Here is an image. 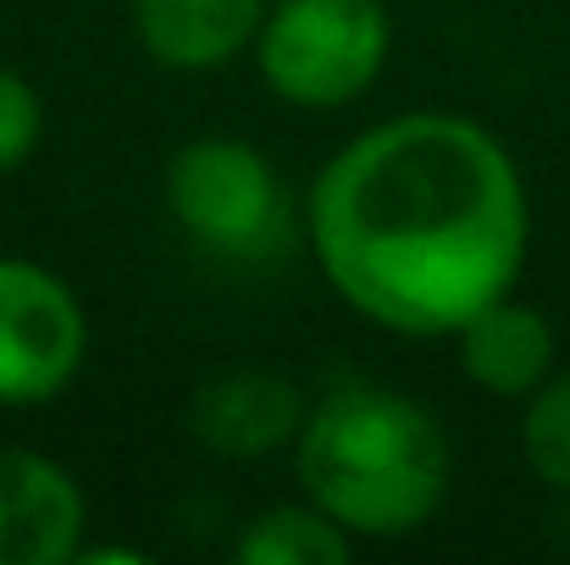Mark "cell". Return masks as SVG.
<instances>
[{"instance_id": "obj_1", "label": "cell", "mask_w": 570, "mask_h": 565, "mask_svg": "<svg viewBox=\"0 0 570 565\" xmlns=\"http://www.w3.org/2000/svg\"><path fill=\"white\" fill-rule=\"evenodd\" d=\"M305 227L355 316L404 339H454L515 294L532 199L493 128L460 111H404L327 156Z\"/></svg>"}, {"instance_id": "obj_2", "label": "cell", "mask_w": 570, "mask_h": 565, "mask_svg": "<svg viewBox=\"0 0 570 565\" xmlns=\"http://www.w3.org/2000/svg\"><path fill=\"white\" fill-rule=\"evenodd\" d=\"M294 477L299 494L355 544H387L438 522L454 483V449L421 399L372 377H350L305 410Z\"/></svg>"}, {"instance_id": "obj_3", "label": "cell", "mask_w": 570, "mask_h": 565, "mask_svg": "<svg viewBox=\"0 0 570 565\" xmlns=\"http://www.w3.org/2000/svg\"><path fill=\"white\" fill-rule=\"evenodd\" d=\"M393 56L382 0H272L255 33L261 84L299 111H338L372 95Z\"/></svg>"}, {"instance_id": "obj_4", "label": "cell", "mask_w": 570, "mask_h": 565, "mask_svg": "<svg viewBox=\"0 0 570 565\" xmlns=\"http://www.w3.org/2000/svg\"><path fill=\"white\" fill-rule=\"evenodd\" d=\"M167 211L199 250L222 261H261L288 238V194L266 150L233 134L189 139L167 167Z\"/></svg>"}, {"instance_id": "obj_5", "label": "cell", "mask_w": 570, "mask_h": 565, "mask_svg": "<svg viewBox=\"0 0 570 565\" xmlns=\"http://www.w3.org/2000/svg\"><path fill=\"white\" fill-rule=\"evenodd\" d=\"M89 361V311L67 277L0 255V405L33 410L72 388Z\"/></svg>"}, {"instance_id": "obj_6", "label": "cell", "mask_w": 570, "mask_h": 565, "mask_svg": "<svg viewBox=\"0 0 570 565\" xmlns=\"http://www.w3.org/2000/svg\"><path fill=\"white\" fill-rule=\"evenodd\" d=\"M83 533L89 499L78 477L39 449L0 444V565H72Z\"/></svg>"}, {"instance_id": "obj_7", "label": "cell", "mask_w": 570, "mask_h": 565, "mask_svg": "<svg viewBox=\"0 0 570 565\" xmlns=\"http://www.w3.org/2000/svg\"><path fill=\"white\" fill-rule=\"evenodd\" d=\"M311 399L299 382L266 367H233L205 377L189 399V432L222 460H261L277 449H294L305 427Z\"/></svg>"}, {"instance_id": "obj_8", "label": "cell", "mask_w": 570, "mask_h": 565, "mask_svg": "<svg viewBox=\"0 0 570 565\" xmlns=\"http://www.w3.org/2000/svg\"><path fill=\"white\" fill-rule=\"evenodd\" d=\"M128 11L150 61L173 72H216L255 50L272 0H128Z\"/></svg>"}, {"instance_id": "obj_9", "label": "cell", "mask_w": 570, "mask_h": 565, "mask_svg": "<svg viewBox=\"0 0 570 565\" xmlns=\"http://www.w3.org/2000/svg\"><path fill=\"white\" fill-rule=\"evenodd\" d=\"M454 344H460V372L471 377V388H482L488 399H521V405L527 393L549 382L554 355H560L554 322L515 294L476 311L454 333Z\"/></svg>"}, {"instance_id": "obj_10", "label": "cell", "mask_w": 570, "mask_h": 565, "mask_svg": "<svg viewBox=\"0 0 570 565\" xmlns=\"http://www.w3.org/2000/svg\"><path fill=\"white\" fill-rule=\"evenodd\" d=\"M233 555H238V565H344L355 555V538L327 510L299 499V505L255 510L244 522Z\"/></svg>"}, {"instance_id": "obj_11", "label": "cell", "mask_w": 570, "mask_h": 565, "mask_svg": "<svg viewBox=\"0 0 570 565\" xmlns=\"http://www.w3.org/2000/svg\"><path fill=\"white\" fill-rule=\"evenodd\" d=\"M521 455H527V466L543 488L570 494V367L566 372L554 367L538 393H527Z\"/></svg>"}, {"instance_id": "obj_12", "label": "cell", "mask_w": 570, "mask_h": 565, "mask_svg": "<svg viewBox=\"0 0 570 565\" xmlns=\"http://www.w3.org/2000/svg\"><path fill=\"white\" fill-rule=\"evenodd\" d=\"M45 145V95L17 72L0 67V173H17Z\"/></svg>"}]
</instances>
